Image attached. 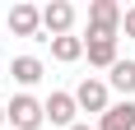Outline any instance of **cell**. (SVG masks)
<instances>
[{"label": "cell", "mask_w": 135, "mask_h": 130, "mask_svg": "<svg viewBox=\"0 0 135 130\" xmlns=\"http://www.w3.org/2000/svg\"><path fill=\"white\" fill-rule=\"evenodd\" d=\"M98 130H135V98H121L112 102L103 116H98Z\"/></svg>", "instance_id": "8"}, {"label": "cell", "mask_w": 135, "mask_h": 130, "mask_svg": "<svg viewBox=\"0 0 135 130\" xmlns=\"http://www.w3.org/2000/svg\"><path fill=\"white\" fill-rule=\"evenodd\" d=\"M42 112H47V121H51V126L70 130V126H75V116H79V102H75V93H65V88H56L51 98L42 102Z\"/></svg>", "instance_id": "5"}, {"label": "cell", "mask_w": 135, "mask_h": 130, "mask_svg": "<svg viewBox=\"0 0 135 130\" xmlns=\"http://www.w3.org/2000/svg\"><path fill=\"white\" fill-rule=\"evenodd\" d=\"M121 33H126V37H131V42H135V5H131V9H126V14H121Z\"/></svg>", "instance_id": "12"}, {"label": "cell", "mask_w": 135, "mask_h": 130, "mask_svg": "<svg viewBox=\"0 0 135 130\" xmlns=\"http://www.w3.org/2000/svg\"><path fill=\"white\" fill-rule=\"evenodd\" d=\"M75 102H79V112H93V116H103L112 107V88L107 79H79V88H75Z\"/></svg>", "instance_id": "4"}, {"label": "cell", "mask_w": 135, "mask_h": 130, "mask_svg": "<svg viewBox=\"0 0 135 130\" xmlns=\"http://www.w3.org/2000/svg\"><path fill=\"white\" fill-rule=\"evenodd\" d=\"M9 74H14V84H19V88H33V84H42V74H47V65H42L37 56H14Z\"/></svg>", "instance_id": "9"}, {"label": "cell", "mask_w": 135, "mask_h": 130, "mask_svg": "<svg viewBox=\"0 0 135 130\" xmlns=\"http://www.w3.org/2000/svg\"><path fill=\"white\" fill-rule=\"evenodd\" d=\"M5 121H9V130H37V126H47V112L33 93H14L5 102Z\"/></svg>", "instance_id": "1"}, {"label": "cell", "mask_w": 135, "mask_h": 130, "mask_svg": "<svg viewBox=\"0 0 135 130\" xmlns=\"http://www.w3.org/2000/svg\"><path fill=\"white\" fill-rule=\"evenodd\" d=\"M117 42H121V37H84V56H89V65L112 70V65L121 61V56H117Z\"/></svg>", "instance_id": "7"}, {"label": "cell", "mask_w": 135, "mask_h": 130, "mask_svg": "<svg viewBox=\"0 0 135 130\" xmlns=\"http://www.w3.org/2000/svg\"><path fill=\"white\" fill-rule=\"evenodd\" d=\"M70 28H75V5H70V0H51V5H42V33L65 37Z\"/></svg>", "instance_id": "6"}, {"label": "cell", "mask_w": 135, "mask_h": 130, "mask_svg": "<svg viewBox=\"0 0 135 130\" xmlns=\"http://www.w3.org/2000/svg\"><path fill=\"white\" fill-rule=\"evenodd\" d=\"M51 42V61H61V65H75L84 56V37H75V33H65V37H47Z\"/></svg>", "instance_id": "10"}, {"label": "cell", "mask_w": 135, "mask_h": 130, "mask_svg": "<svg viewBox=\"0 0 135 130\" xmlns=\"http://www.w3.org/2000/svg\"><path fill=\"white\" fill-rule=\"evenodd\" d=\"M0 47H5V42H0Z\"/></svg>", "instance_id": "15"}, {"label": "cell", "mask_w": 135, "mask_h": 130, "mask_svg": "<svg viewBox=\"0 0 135 130\" xmlns=\"http://www.w3.org/2000/svg\"><path fill=\"white\" fill-rule=\"evenodd\" d=\"M107 88H117L121 98H135V61H117L107 70Z\"/></svg>", "instance_id": "11"}, {"label": "cell", "mask_w": 135, "mask_h": 130, "mask_svg": "<svg viewBox=\"0 0 135 130\" xmlns=\"http://www.w3.org/2000/svg\"><path fill=\"white\" fill-rule=\"evenodd\" d=\"M70 130H98V126H89V121H75V126H70Z\"/></svg>", "instance_id": "13"}, {"label": "cell", "mask_w": 135, "mask_h": 130, "mask_svg": "<svg viewBox=\"0 0 135 130\" xmlns=\"http://www.w3.org/2000/svg\"><path fill=\"white\" fill-rule=\"evenodd\" d=\"M5 23H9V33H14V37H37V42H47V37H42V9H37V5H28V0L9 5Z\"/></svg>", "instance_id": "3"}, {"label": "cell", "mask_w": 135, "mask_h": 130, "mask_svg": "<svg viewBox=\"0 0 135 130\" xmlns=\"http://www.w3.org/2000/svg\"><path fill=\"white\" fill-rule=\"evenodd\" d=\"M121 5L117 0H93L89 5V33L84 37H121Z\"/></svg>", "instance_id": "2"}, {"label": "cell", "mask_w": 135, "mask_h": 130, "mask_svg": "<svg viewBox=\"0 0 135 130\" xmlns=\"http://www.w3.org/2000/svg\"><path fill=\"white\" fill-rule=\"evenodd\" d=\"M5 126H9V121H5V102H0V130H5Z\"/></svg>", "instance_id": "14"}]
</instances>
